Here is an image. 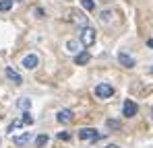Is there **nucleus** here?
Returning a JSON list of instances; mask_svg holds the SVG:
<instances>
[{
	"instance_id": "f257e3e1",
	"label": "nucleus",
	"mask_w": 153,
	"mask_h": 148,
	"mask_svg": "<svg viewBox=\"0 0 153 148\" xmlns=\"http://www.w3.org/2000/svg\"><path fill=\"white\" fill-rule=\"evenodd\" d=\"M97 31L91 27V25H87V27H81V31H79V41H81V45L83 48H91L93 43H95V35Z\"/></svg>"
},
{
	"instance_id": "f03ea898",
	"label": "nucleus",
	"mask_w": 153,
	"mask_h": 148,
	"mask_svg": "<svg viewBox=\"0 0 153 148\" xmlns=\"http://www.w3.org/2000/svg\"><path fill=\"white\" fill-rule=\"evenodd\" d=\"M95 97H97V99H110V97H114V86H112V84H108V82L97 84V86H95Z\"/></svg>"
},
{
	"instance_id": "7ed1b4c3",
	"label": "nucleus",
	"mask_w": 153,
	"mask_h": 148,
	"mask_svg": "<svg viewBox=\"0 0 153 148\" xmlns=\"http://www.w3.org/2000/svg\"><path fill=\"white\" fill-rule=\"evenodd\" d=\"M79 138L87 140V142H95V140H100V132L95 127H83V130H79Z\"/></svg>"
},
{
	"instance_id": "20e7f679",
	"label": "nucleus",
	"mask_w": 153,
	"mask_h": 148,
	"mask_svg": "<svg viewBox=\"0 0 153 148\" xmlns=\"http://www.w3.org/2000/svg\"><path fill=\"white\" fill-rule=\"evenodd\" d=\"M137 111H139L137 103H134L132 99H126V101H124V105H122V115H126V117H134V115H137Z\"/></svg>"
},
{
	"instance_id": "39448f33",
	"label": "nucleus",
	"mask_w": 153,
	"mask_h": 148,
	"mask_svg": "<svg viewBox=\"0 0 153 148\" xmlns=\"http://www.w3.org/2000/svg\"><path fill=\"white\" fill-rule=\"evenodd\" d=\"M71 21L75 25H79V27H87V25H89V19H87L81 10H71Z\"/></svg>"
},
{
	"instance_id": "423d86ee",
	"label": "nucleus",
	"mask_w": 153,
	"mask_h": 148,
	"mask_svg": "<svg viewBox=\"0 0 153 148\" xmlns=\"http://www.w3.org/2000/svg\"><path fill=\"white\" fill-rule=\"evenodd\" d=\"M37 64H39V58H37L35 53H27L25 58H23V68H25V70L37 68Z\"/></svg>"
},
{
	"instance_id": "0eeeda50",
	"label": "nucleus",
	"mask_w": 153,
	"mask_h": 148,
	"mask_svg": "<svg viewBox=\"0 0 153 148\" xmlns=\"http://www.w3.org/2000/svg\"><path fill=\"white\" fill-rule=\"evenodd\" d=\"M4 74H6V78H8L10 82H15V84H21V82H23V78H21V74L17 72L15 68H10V66H8V68L4 70Z\"/></svg>"
},
{
	"instance_id": "6e6552de",
	"label": "nucleus",
	"mask_w": 153,
	"mask_h": 148,
	"mask_svg": "<svg viewBox=\"0 0 153 148\" xmlns=\"http://www.w3.org/2000/svg\"><path fill=\"white\" fill-rule=\"evenodd\" d=\"M116 58H118V62H120V64H122L124 68H134V60H132V58H130L128 53H124V51H120V53H118Z\"/></svg>"
},
{
	"instance_id": "1a4fd4ad",
	"label": "nucleus",
	"mask_w": 153,
	"mask_h": 148,
	"mask_svg": "<svg viewBox=\"0 0 153 148\" xmlns=\"http://www.w3.org/2000/svg\"><path fill=\"white\" fill-rule=\"evenodd\" d=\"M56 119H58L60 123L73 122V111H71V109H60V111H58V115H56Z\"/></svg>"
},
{
	"instance_id": "9d476101",
	"label": "nucleus",
	"mask_w": 153,
	"mask_h": 148,
	"mask_svg": "<svg viewBox=\"0 0 153 148\" xmlns=\"http://www.w3.org/2000/svg\"><path fill=\"white\" fill-rule=\"evenodd\" d=\"M29 140H31V134L25 132V134H21V136H15V138H13V144H15V146H25Z\"/></svg>"
},
{
	"instance_id": "9b49d317",
	"label": "nucleus",
	"mask_w": 153,
	"mask_h": 148,
	"mask_svg": "<svg viewBox=\"0 0 153 148\" xmlns=\"http://www.w3.org/2000/svg\"><path fill=\"white\" fill-rule=\"evenodd\" d=\"M114 15H116V12H114V10H112V8H105V10H102V12H100V21H102V23H112V21H114Z\"/></svg>"
},
{
	"instance_id": "f8f14e48",
	"label": "nucleus",
	"mask_w": 153,
	"mask_h": 148,
	"mask_svg": "<svg viewBox=\"0 0 153 148\" xmlns=\"http://www.w3.org/2000/svg\"><path fill=\"white\" fill-rule=\"evenodd\" d=\"M89 58H91V56H89L87 49H85V51H79V53L75 56V64H76V66H83V64L89 62Z\"/></svg>"
},
{
	"instance_id": "ddd939ff",
	"label": "nucleus",
	"mask_w": 153,
	"mask_h": 148,
	"mask_svg": "<svg viewBox=\"0 0 153 148\" xmlns=\"http://www.w3.org/2000/svg\"><path fill=\"white\" fill-rule=\"evenodd\" d=\"M66 49L71 51V53H79V49H81V41H76V39H68L66 41Z\"/></svg>"
},
{
	"instance_id": "4468645a",
	"label": "nucleus",
	"mask_w": 153,
	"mask_h": 148,
	"mask_svg": "<svg viewBox=\"0 0 153 148\" xmlns=\"http://www.w3.org/2000/svg\"><path fill=\"white\" fill-rule=\"evenodd\" d=\"M23 125H25V123H23V119H21V117H19V119H15V122L8 125V134H15V132H17L19 127H23Z\"/></svg>"
},
{
	"instance_id": "2eb2a0df",
	"label": "nucleus",
	"mask_w": 153,
	"mask_h": 148,
	"mask_svg": "<svg viewBox=\"0 0 153 148\" xmlns=\"http://www.w3.org/2000/svg\"><path fill=\"white\" fill-rule=\"evenodd\" d=\"M17 107L23 109V111H29V107H31V99H19V101H17Z\"/></svg>"
},
{
	"instance_id": "dca6fc26",
	"label": "nucleus",
	"mask_w": 153,
	"mask_h": 148,
	"mask_svg": "<svg viewBox=\"0 0 153 148\" xmlns=\"http://www.w3.org/2000/svg\"><path fill=\"white\" fill-rule=\"evenodd\" d=\"M13 8V0H0V12H8Z\"/></svg>"
},
{
	"instance_id": "f3484780",
	"label": "nucleus",
	"mask_w": 153,
	"mask_h": 148,
	"mask_svg": "<svg viewBox=\"0 0 153 148\" xmlns=\"http://www.w3.org/2000/svg\"><path fill=\"white\" fill-rule=\"evenodd\" d=\"M81 6H83L87 12H91V10L95 8V0H81Z\"/></svg>"
},
{
	"instance_id": "a211bd4d",
	"label": "nucleus",
	"mask_w": 153,
	"mask_h": 148,
	"mask_svg": "<svg viewBox=\"0 0 153 148\" xmlns=\"http://www.w3.org/2000/svg\"><path fill=\"white\" fill-rule=\"evenodd\" d=\"M35 144H37V146H46V144H48V136H46V134L37 136V138H35Z\"/></svg>"
},
{
	"instance_id": "6ab92c4d",
	"label": "nucleus",
	"mask_w": 153,
	"mask_h": 148,
	"mask_svg": "<svg viewBox=\"0 0 153 148\" xmlns=\"http://www.w3.org/2000/svg\"><path fill=\"white\" fill-rule=\"evenodd\" d=\"M21 119H23L25 125H31V123H33V117H31V113H29V111H23V117H21Z\"/></svg>"
},
{
	"instance_id": "aec40b11",
	"label": "nucleus",
	"mask_w": 153,
	"mask_h": 148,
	"mask_svg": "<svg viewBox=\"0 0 153 148\" xmlns=\"http://www.w3.org/2000/svg\"><path fill=\"white\" fill-rule=\"evenodd\" d=\"M58 140H64V142H68V140H71V134H68V132H60V134H58Z\"/></svg>"
},
{
	"instance_id": "412c9836",
	"label": "nucleus",
	"mask_w": 153,
	"mask_h": 148,
	"mask_svg": "<svg viewBox=\"0 0 153 148\" xmlns=\"http://www.w3.org/2000/svg\"><path fill=\"white\" fill-rule=\"evenodd\" d=\"M108 125H110L112 130H118V127H120V123H118V122H114V119H110V122H108Z\"/></svg>"
},
{
	"instance_id": "4be33fe9",
	"label": "nucleus",
	"mask_w": 153,
	"mask_h": 148,
	"mask_svg": "<svg viewBox=\"0 0 153 148\" xmlns=\"http://www.w3.org/2000/svg\"><path fill=\"white\" fill-rule=\"evenodd\" d=\"M33 15H35L37 19H44V10H42V8H35V10H33Z\"/></svg>"
},
{
	"instance_id": "5701e85b",
	"label": "nucleus",
	"mask_w": 153,
	"mask_h": 148,
	"mask_svg": "<svg viewBox=\"0 0 153 148\" xmlns=\"http://www.w3.org/2000/svg\"><path fill=\"white\" fill-rule=\"evenodd\" d=\"M147 45H149V48H153V37L149 39V41H147Z\"/></svg>"
},
{
	"instance_id": "b1692460",
	"label": "nucleus",
	"mask_w": 153,
	"mask_h": 148,
	"mask_svg": "<svg viewBox=\"0 0 153 148\" xmlns=\"http://www.w3.org/2000/svg\"><path fill=\"white\" fill-rule=\"evenodd\" d=\"M105 148H120V146H116V144H110V146H105Z\"/></svg>"
},
{
	"instance_id": "393cba45",
	"label": "nucleus",
	"mask_w": 153,
	"mask_h": 148,
	"mask_svg": "<svg viewBox=\"0 0 153 148\" xmlns=\"http://www.w3.org/2000/svg\"><path fill=\"white\" fill-rule=\"evenodd\" d=\"M151 119H153V107H151Z\"/></svg>"
},
{
	"instance_id": "a878e982",
	"label": "nucleus",
	"mask_w": 153,
	"mask_h": 148,
	"mask_svg": "<svg viewBox=\"0 0 153 148\" xmlns=\"http://www.w3.org/2000/svg\"><path fill=\"white\" fill-rule=\"evenodd\" d=\"M151 74H153V66H151Z\"/></svg>"
}]
</instances>
